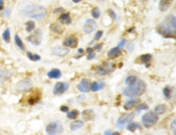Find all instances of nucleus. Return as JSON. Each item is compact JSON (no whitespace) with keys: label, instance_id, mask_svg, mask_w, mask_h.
Returning <instances> with one entry per match:
<instances>
[{"label":"nucleus","instance_id":"a211bd4d","mask_svg":"<svg viewBox=\"0 0 176 135\" xmlns=\"http://www.w3.org/2000/svg\"><path fill=\"white\" fill-rule=\"evenodd\" d=\"M61 71L58 68H54V69H52L50 71H48L47 73V76L49 78H52V79H58L59 77H61Z\"/></svg>","mask_w":176,"mask_h":135},{"label":"nucleus","instance_id":"9d476101","mask_svg":"<svg viewBox=\"0 0 176 135\" xmlns=\"http://www.w3.org/2000/svg\"><path fill=\"white\" fill-rule=\"evenodd\" d=\"M70 85L68 83H65V82H58L55 84L54 87H53V94L54 95H61V94H64L65 91L68 90Z\"/></svg>","mask_w":176,"mask_h":135},{"label":"nucleus","instance_id":"2f4dec72","mask_svg":"<svg viewBox=\"0 0 176 135\" xmlns=\"http://www.w3.org/2000/svg\"><path fill=\"white\" fill-rule=\"evenodd\" d=\"M3 39L6 43H9L10 41V29H6L4 32L3 33Z\"/></svg>","mask_w":176,"mask_h":135},{"label":"nucleus","instance_id":"20e7f679","mask_svg":"<svg viewBox=\"0 0 176 135\" xmlns=\"http://www.w3.org/2000/svg\"><path fill=\"white\" fill-rule=\"evenodd\" d=\"M64 132V126L59 121L49 122L46 127V133L48 135H59Z\"/></svg>","mask_w":176,"mask_h":135},{"label":"nucleus","instance_id":"39448f33","mask_svg":"<svg viewBox=\"0 0 176 135\" xmlns=\"http://www.w3.org/2000/svg\"><path fill=\"white\" fill-rule=\"evenodd\" d=\"M159 120V117L157 114H156L154 112H147L144 114L142 117V123L146 128H149L153 126H155Z\"/></svg>","mask_w":176,"mask_h":135},{"label":"nucleus","instance_id":"4468645a","mask_svg":"<svg viewBox=\"0 0 176 135\" xmlns=\"http://www.w3.org/2000/svg\"><path fill=\"white\" fill-rule=\"evenodd\" d=\"M52 52L54 55L59 56V57H65L66 56L70 50L67 47H54L52 49Z\"/></svg>","mask_w":176,"mask_h":135},{"label":"nucleus","instance_id":"6ab92c4d","mask_svg":"<svg viewBox=\"0 0 176 135\" xmlns=\"http://www.w3.org/2000/svg\"><path fill=\"white\" fill-rule=\"evenodd\" d=\"M11 77V72L7 70H0V84L8 81Z\"/></svg>","mask_w":176,"mask_h":135},{"label":"nucleus","instance_id":"4c0bfd02","mask_svg":"<svg viewBox=\"0 0 176 135\" xmlns=\"http://www.w3.org/2000/svg\"><path fill=\"white\" fill-rule=\"evenodd\" d=\"M170 130H171L173 134L176 135V119L171 122V124H170Z\"/></svg>","mask_w":176,"mask_h":135},{"label":"nucleus","instance_id":"4be33fe9","mask_svg":"<svg viewBox=\"0 0 176 135\" xmlns=\"http://www.w3.org/2000/svg\"><path fill=\"white\" fill-rule=\"evenodd\" d=\"M59 20L61 23L63 24H70L71 23V18L70 16V14L69 13H63L59 16Z\"/></svg>","mask_w":176,"mask_h":135},{"label":"nucleus","instance_id":"c9c22d12","mask_svg":"<svg viewBox=\"0 0 176 135\" xmlns=\"http://www.w3.org/2000/svg\"><path fill=\"white\" fill-rule=\"evenodd\" d=\"M101 16V11L98 8H94L92 10V16L95 18V19H98Z\"/></svg>","mask_w":176,"mask_h":135},{"label":"nucleus","instance_id":"f8f14e48","mask_svg":"<svg viewBox=\"0 0 176 135\" xmlns=\"http://www.w3.org/2000/svg\"><path fill=\"white\" fill-rule=\"evenodd\" d=\"M90 85H91V82L89 79L83 78V79H82L80 84L77 85V89L81 92L87 93L90 90Z\"/></svg>","mask_w":176,"mask_h":135},{"label":"nucleus","instance_id":"f3484780","mask_svg":"<svg viewBox=\"0 0 176 135\" xmlns=\"http://www.w3.org/2000/svg\"><path fill=\"white\" fill-rule=\"evenodd\" d=\"M174 0H161L159 3V10L162 12L167 11L171 6Z\"/></svg>","mask_w":176,"mask_h":135},{"label":"nucleus","instance_id":"a878e982","mask_svg":"<svg viewBox=\"0 0 176 135\" xmlns=\"http://www.w3.org/2000/svg\"><path fill=\"white\" fill-rule=\"evenodd\" d=\"M152 59V55L149 54V53H145V54H143L139 57V60L142 64H149L150 62Z\"/></svg>","mask_w":176,"mask_h":135},{"label":"nucleus","instance_id":"7c9ffc66","mask_svg":"<svg viewBox=\"0 0 176 135\" xmlns=\"http://www.w3.org/2000/svg\"><path fill=\"white\" fill-rule=\"evenodd\" d=\"M140 126L138 123H135V122H130L129 124H127V129L131 132H134L136 131L138 128H139Z\"/></svg>","mask_w":176,"mask_h":135},{"label":"nucleus","instance_id":"5701e85b","mask_svg":"<svg viewBox=\"0 0 176 135\" xmlns=\"http://www.w3.org/2000/svg\"><path fill=\"white\" fill-rule=\"evenodd\" d=\"M83 117L86 121H91L95 118V113L92 109H86L83 112Z\"/></svg>","mask_w":176,"mask_h":135},{"label":"nucleus","instance_id":"864d4df0","mask_svg":"<svg viewBox=\"0 0 176 135\" xmlns=\"http://www.w3.org/2000/svg\"><path fill=\"white\" fill-rule=\"evenodd\" d=\"M83 52H84V50H83V48L78 49V53H79V54H80V53H81V54H83Z\"/></svg>","mask_w":176,"mask_h":135},{"label":"nucleus","instance_id":"393cba45","mask_svg":"<svg viewBox=\"0 0 176 135\" xmlns=\"http://www.w3.org/2000/svg\"><path fill=\"white\" fill-rule=\"evenodd\" d=\"M50 29H51V31L54 32L55 34H60L63 33V28H62L59 24H58V23H53V24H51V25H50Z\"/></svg>","mask_w":176,"mask_h":135},{"label":"nucleus","instance_id":"0eeeda50","mask_svg":"<svg viewBox=\"0 0 176 135\" xmlns=\"http://www.w3.org/2000/svg\"><path fill=\"white\" fill-rule=\"evenodd\" d=\"M135 114L134 113H126V114H123L122 115H120L116 122V126L118 128L122 129L124 128L127 124H129L130 122H132V121L134 119Z\"/></svg>","mask_w":176,"mask_h":135},{"label":"nucleus","instance_id":"2eb2a0df","mask_svg":"<svg viewBox=\"0 0 176 135\" xmlns=\"http://www.w3.org/2000/svg\"><path fill=\"white\" fill-rule=\"evenodd\" d=\"M121 49L118 47H113L111 48L108 52H107V57L111 60L113 59H115V58H118L120 54H121Z\"/></svg>","mask_w":176,"mask_h":135},{"label":"nucleus","instance_id":"79ce46f5","mask_svg":"<svg viewBox=\"0 0 176 135\" xmlns=\"http://www.w3.org/2000/svg\"><path fill=\"white\" fill-rule=\"evenodd\" d=\"M133 47H134V44L133 43H128L127 45H126V48H127V50L128 51H132L133 50Z\"/></svg>","mask_w":176,"mask_h":135},{"label":"nucleus","instance_id":"cd10ccee","mask_svg":"<svg viewBox=\"0 0 176 135\" xmlns=\"http://www.w3.org/2000/svg\"><path fill=\"white\" fill-rule=\"evenodd\" d=\"M27 57H28L31 61H34V62L39 61V60H40V59H41L40 55L36 54V53H30V52H28V53H27Z\"/></svg>","mask_w":176,"mask_h":135},{"label":"nucleus","instance_id":"37998d69","mask_svg":"<svg viewBox=\"0 0 176 135\" xmlns=\"http://www.w3.org/2000/svg\"><path fill=\"white\" fill-rule=\"evenodd\" d=\"M108 13H109V15H110V16L113 18V19H116V14L114 13V11L113 10H108Z\"/></svg>","mask_w":176,"mask_h":135},{"label":"nucleus","instance_id":"c756f323","mask_svg":"<svg viewBox=\"0 0 176 135\" xmlns=\"http://www.w3.org/2000/svg\"><path fill=\"white\" fill-rule=\"evenodd\" d=\"M137 80H138V77H137L136 76H134V75H130V76H128V77L126 78V84L127 85H132V84H133Z\"/></svg>","mask_w":176,"mask_h":135},{"label":"nucleus","instance_id":"412c9836","mask_svg":"<svg viewBox=\"0 0 176 135\" xmlns=\"http://www.w3.org/2000/svg\"><path fill=\"white\" fill-rule=\"evenodd\" d=\"M83 126H84V122H83V121H79V120L74 121L73 122L70 123V130L74 132V131H76V130L80 129V128L83 127Z\"/></svg>","mask_w":176,"mask_h":135},{"label":"nucleus","instance_id":"f704fd0d","mask_svg":"<svg viewBox=\"0 0 176 135\" xmlns=\"http://www.w3.org/2000/svg\"><path fill=\"white\" fill-rule=\"evenodd\" d=\"M171 94H172V90L169 87H165L163 89V95L167 99H169L171 97Z\"/></svg>","mask_w":176,"mask_h":135},{"label":"nucleus","instance_id":"e433bc0d","mask_svg":"<svg viewBox=\"0 0 176 135\" xmlns=\"http://www.w3.org/2000/svg\"><path fill=\"white\" fill-rule=\"evenodd\" d=\"M149 108L148 105L146 103H140L137 106V111L140 112L141 110H147Z\"/></svg>","mask_w":176,"mask_h":135},{"label":"nucleus","instance_id":"4d7b16f0","mask_svg":"<svg viewBox=\"0 0 176 135\" xmlns=\"http://www.w3.org/2000/svg\"><path fill=\"white\" fill-rule=\"evenodd\" d=\"M147 135H150V134H147Z\"/></svg>","mask_w":176,"mask_h":135},{"label":"nucleus","instance_id":"a18cd8bd","mask_svg":"<svg viewBox=\"0 0 176 135\" xmlns=\"http://www.w3.org/2000/svg\"><path fill=\"white\" fill-rule=\"evenodd\" d=\"M102 44H97V45H96L93 48H94V50L100 51V50L102 49Z\"/></svg>","mask_w":176,"mask_h":135},{"label":"nucleus","instance_id":"8fccbe9b","mask_svg":"<svg viewBox=\"0 0 176 135\" xmlns=\"http://www.w3.org/2000/svg\"><path fill=\"white\" fill-rule=\"evenodd\" d=\"M3 4H4L3 0H0V10H2L3 9Z\"/></svg>","mask_w":176,"mask_h":135},{"label":"nucleus","instance_id":"aec40b11","mask_svg":"<svg viewBox=\"0 0 176 135\" xmlns=\"http://www.w3.org/2000/svg\"><path fill=\"white\" fill-rule=\"evenodd\" d=\"M104 86H105V84L103 82H93L91 83V85H90V90H92L93 92H96L102 90Z\"/></svg>","mask_w":176,"mask_h":135},{"label":"nucleus","instance_id":"f257e3e1","mask_svg":"<svg viewBox=\"0 0 176 135\" xmlns=\"http://www.w3.org/2000/svg\"><path fill=\"white\" fill-rule=\"evenodd\" d=\"M157 31L163 37H175L176 35V16L173 15L167 16L157 28Z\"/></svg>","mask_w":176,"mask_h":135},{"label":"nucleus","instance_id":"5fc2aeb1","mask_svg":"<svg viewBox=\"0 0 176 135\" xmlns=\"http://www.w3.org/2000/svg\"><path fill=\"white\" fill-rule=\"evenodd\" d=\"M82 0H72V2L73 3H79V2H81Z\"/></svg>","mask_w":176,"mask_h":135},{"label":"nucleus","instance_id":"dca6fc26","mask_svg":"<svg viewBox=\"0 0 176 135\" xmlns=\"http://www.w3.org/2000/svg\"><path fill=\"white\" fill-rule=\"evenodd\" d=\"M140 102V99L139 98H134V99H131L129 101H127L125 104H124V108L126 110H130L135 107H137Z\"/></svg>","mask_w":176,"mask_h":135},{"label":"nucleus","instance_id":"bb28decb","mask_svg":"<svg viewBox=\"0 0 176 135\" xmlns=\"http://www.w3.org/2000/svg\"><path fill=\"white\" fill-rule=\"evenodd\" d=\"M15 42H16V46L19 47V49H21V50H23V51L25 49L24 44H23L22 39L20 38V36H19L18 34H16V35H15Z\"/></svg>","mask_w":176,"mask_h":135},{"label":"nucleus","instance_id":"c85d7f7f","mask_svg":"<svg viewBox=\"0 0 176 135\" xmlns=\"http://www.w3.org/2000/svg\"><path fill=\"white\" fill-rule=\"evenodd\" d=\"M35 23L34 21H28L26 23V31L28 33H31L35 30Z\"/></svg>","mask_w":176,"mask_h":135},{"label":"nucleus","instance_id":"473e14b6","mask_svg":"<svg viewBox=\"0 0 176 135\" xmlns=\"http://www.w3.org/2000/svg\"><path fill=\"white\" fill-rule=\"evenodd\" d=\"M78 115H79V112L76 109H73V110H71V111L67 113V117L69 119H71V120L76 119Z\"/></svg>","mask_w":176,"mask_h":135},{"label":"nucleus","instance_id":"49530a36","mask_svg":"<svg viewBox=\"0 0 176 135\" xmlns=\"http://www.w3.org/2000/svg\"><path fill=\"white\" fill-rule=\"evenodd\" d=\"M64 10V9L62 8V7H59V8H56L54 10H53V12L54 13H59V12H62Z\"/></svg>","mask_w":176,"mask_h":135},{"label":"nucleus","instance_id":"7ed1b4c3","mask_svg":"<svg viewBox=\"0 0 176 135\" xmlns=\"http://www.w3.org/2000/svg\"><path fill=\"white\" fill-rule=\"evenodd\" d=\"M145 90H146V84L143 80L138 78V80L133 84L127 85V87L124 89L123 95L127 97L132 98V97H139L141 95H143Z\"/></svg>","mask_w":176,"mask_h":135},{"label":"nucleus","instance_id":"b1692460","mask_svg":"<svg viewBox=\"0 0 176 135\" xmlns=\"http://www.w3.org/2000/svg\"><path fill=\"white\" fill-rule=\"evenodd\" d=\"M167 111V107L166 105L164 104H160V105H157L155 109H154V113L157 115H160V114H163L165 112Z\"/></svg>","mask_w":176,"mask_h":135},{"label":"nucleus","instance_id":"f03ea898","mask_svg":"<svg viewBox=\"0 0 176 135\" xmlns=\"http://www.w3.org/2000/svg\"><path fill=\"white\" fill-rule=\"evenodd\" d=\"M23 14L33 19L43 20L47 16V10L44 6L39 4H29L23 8Z\"/></svg>","mask_w":176,"mask_h":135},{"label":"nucleus","instance_id":"423d86ee","mask_svg":"<svg viewBox=\"0 0 176 135\" xmlns=\"http://www.w3.org/2000/svg\"><path fill=\"white\" fill-rule=\"evenodd\" d=\"M33 89V83L29 78H23L16 85V90L18 92H29Z\"/></svg>","mask_w":176,"mask_h":135},{"label":"nucleus","instance_id":"3c124183","mask_svg":"<svg viewBox=\"0 0 176 135\" xmlns=\"http://www.w3.org/2000/svg\"><path fill=\"white\" fill-rule=\"evenodd\" d=\"M84 99H85V97H84V96H79L78 98H77V101H79L81 100V101H82L83 100H84Z\"/></svg>","mask_w":176,"mask_h":135},{"label":"nucleus","instance_id":"58836bf2","mask_svg":"<svg viewBox=\"0 0 176 135\" xmlns=\"http://www.w3.org/2000/svg\"><path fill=\"white\" fill-rule=\"evenodd\" d=\"M102 35H103V31H102V30H98V31L96 32V36H95V39H94V40H100V39L102 37Z\"/></svg>","mask_w":176,"mask_h":135},{"label":"nucleus","instance_id":"1a4fd4ad","mask_svg":"<svg viewBox=\"0 0 176 135\" xmlns=\"http://www.w3.org/2000/svg\"><path fill=\"white\" fill-rule=\"evenodd\" d=\"M115 69V65L111 62H106L100 66H98L96 68V72L100 76H106L108 74H111Z\"/></svg>","mask_w":176,"mask_h":135},{"label":"nucleus","instance_id":"ddd939ff","mask_svg":"<svg viewBox=\"0 0 176 135\" xmlns=\"http://www.w3.org/2000/svg\"><path fill=\"white\" fill-rule=\"evenodd\" d=\"M63 45L67 48H75L78 45V40L75 36H70L64 40Z\"/></svg>","mask_w":176,"mask_h":135},{"label":"nucleus","instance_id":"de8ad7c7","mask_svg":"<svg viewBox=\"0 0 176 135\" xmlns=\"http://www.w3.org/2000/svg\"><path fill=\"white\" fill-rule=\"evenodd\" d=\"M94 51H95V50H94L93 47H88V48H87V53H88V54L94 53Z\"/></svg>","mask_w":176,"mask_h":135},{"label":"nucleus","instance_id":"ea45409f","mask_svg":"<svg viewBox=\"0 0 176 135\" xmlns=\"http://www.w3.org/2000/svg\"><path fill=\"white\" fill-rule=\"evenodd\" d=\"M126 40H125V39H123L122 40H120V42L119 43V45H118V47H119L120 49H122L125 46H126Z\"/></svg>","mask_w":176,"mask_h":135},{"label":"nucleus","instance_id":"6e6552de","mask_svg":"<svg viewBox=\"0 0 176 135\" xmlns=\"http://www.w3.org/2000/svg\"><path fill=\"white\" fill-rule=\"evenodd\" d=\"M42 38H43L42 30L38 29L34 30L33 32H31V34L27 37V40L34 46H40L41 44Z\"/></svg>","mask_w":176,"mask_h":135},{"label":"nucleus","instance_id":"a19ab883","mask_svg":"<svg viewBox=\"0 0 176 135\" xmlns=\"http://www.w3.org/2000/svg\"><path fill=\"white\" fill-rule=\"evenodd\" d=\"M60 110L64 113H67L69 112V107L68 106H65V105H63L60 107Z\"/></svg>","mask_w":176,"mask_h":135},{"label":"nucleus","instance_id":"603ef678","mask_svg":"<svg viewBox=\"0 0 176 135\" xmlns=\"http://www.w3.org/2000/svg\"><path fill=\"white\" fill-rule=\"evenodd\" d=\"M112 131L111 130H106V131H105V133H104V135H112Z\"/></svg>","mask_w":176,"mask_h":135},{"label":"nucleus","instance_id":"c03bdc74","mask_svg":"<svg viewBox=\"0 0 176 135\" xmlns=\"http://www.w3.org/2000/svg\"><path fill=\"white\" fill-rule=\"evenodd\" d=\"M95 58H96V53H92L88 54V57H87V59H88L89 60H93V59H95Z\"/></svg>","mask_w":176,"mask_h":135},{"label":"nucleus","instance_id":"09e8293b","mask_svg":"<svg viewBox=\"0 0 176 135\" xmlns=\"http://www.w3.org/2000/svg\"><path fill=\"white\" fill-rule=\"evenodd\" d=\"M10 9H7V10H5V12H4V15H5L6 16H10Z\"/></svg>","mask_w":176,"mask_h":135},{"label":"nucleus","instance_id":"6e6d98bb","mask_svg":"<svg viewBox=\"0 0 176 135\" xmlns=\"http://www.w3.org/2000/svg\"><path fill=\"white\" fill-rule=\"evenodd\" d=\"M112 135H120V134L119 132H114V133L112 134Z\"/></svg>","mask_w":176,"mask_h":135},{"label":"nucleus","instance_id":"72a5a7b5","mask_svg":"<svg viewBox=\"0 0 176 135\" xmlns=\"http://www.w3.org/2000/svg\"><path fill=\"white\" fill-rule=\"evenodd\" d=\"M40 95H34V96H31L29 99V103L30 105H34L36 102L40 101Z\"/></svg>","mask_w":176,"mask_h":135},{"label":"nucleus","instance_id":"9b49d317","mask_svg":"<svg viewBox=\"0 0 176 135\" xmlns=\"http://www.w3.org/2000/svg\"><path fill=\"white\" fill-rule=\"evenodd\" d=\"M97 28V23L94 19H88L86 20L84 26H83V31L86 34H91L94 32Z\"/></svg>","mask_w":176,"mask_h":135}]
</instances>
